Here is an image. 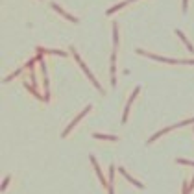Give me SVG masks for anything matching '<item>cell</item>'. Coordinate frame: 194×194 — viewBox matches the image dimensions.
<instances>
[{"label":"cell","instance_id":"obj_1","mask_svg":"<svg viewBox=\"0 0 194 194\" xmlns=\"http://www.w3.org/2000/svg\"><path fill=\"white\" fill-rule=\"evenodd\" d=\"M72 54H74V57L78 59V63H80V67L83 68V72H85V74H87V76L91 78V81H92V83L96 85V89H98V91H102V87H100V83H98V81H96V80H94V76H92V74H91V72H89V68H87V67H85V63H83V61L80 59V56L76 54V50H74V48H72Z\"/></svg>","mask_w":194,"mask_h":194},{"label":"cell","instance_id":"obj_2","mask_svg":"<svg viewBox=\"0 0 194 194\" xmlns=\"http://www.w3.org/2000/svg\"><path fill=\"white\" fill-rule=\"evenodd\" d=\"M89 109H91V107H85V109H83V113H81V115H78V116H76V120H74V122H72V124H70V126H68V128H67V130H65V131H63V137H67V133H68V131H70V130H72V128H74V126H76V124H78V122H80V120H81V116H83V115H85V113H89Z\"/></svg>","mask_w":194,"mask_h":194},{"label":"cell","instance_id":"obj_3","mask_svg":"<svg viewBox=\"0 0 194 194\" xmlns=\"http://www.w3.org/2000/svg\"><path fill=\"white\" fill-rule=\"evenodd\" d=\"M140 89L137 87L135 91H133V94H131V98H130V102H128V106H126V109H124V116H122V122H126V118H128V113H130V106H131V102L135 100V96H137V92H139Z\"/></svg>","mask_w":194,"mask_h":194},{"label":"cell","instance_id":"obj_4","mask_svg":"<svg viewBox=\"0 0 194 194\" xmlns=\"http://www.w3.org/2000/svg\"><path fill=\"white\" fill-rule=\"evenodd\" d=\"M52 8H54V9H56V11H57V13H61V15H63V17H67V19H68V20H72V22H76V17H70V15H68V13H65V11H63V9H61V8H59V6H57V4H52Z\"/></svg>","mask_w":194,"mask_h":194},{"label":"cell","instance_id":"obj_5","mask_svg":"<svg viewBox=\"0 0 194 194\" xmlns=\"http://www.w3.org/2000/svg\"><path fill=\"white\" fill-rule=\"evenodd\" d=\"M120 172H122V174H124V178H126L128 181H131V183H133L135 187H139V189H142V183H139V181H135V179H133V178H131L130 174H126V170H124V168H120Z\"/></svg>","mask_w":194,"mask_h":194},{"label":"cell","instance_id":"obj_6","mask_svg":"<svg viewBox=\"0 0 194 194\" xmlns=\"http://www.w3.org/2000/svg\"><path fill=\"white\" fill-rule=\"evenodd\" d=\"M92 137H94V139H107V140H116V137H115V135H102V133H94Z\"/></svg>","mask_w":194,"mask_h":194},{"label":"cell","instance_id":"obj_7","mask_svg":"<svg viewBox=\"0 0 194 194\" xmlns=\"http://www.w3.org/2000/svg\"><path fill=\"white\" fill-rule=\"evenodd\" d=\"M111 83L115 85V54H111Z\"/></svg>","mask_w":194,"mask_h":194},{"label":"cell","instance_id":"obj_8","mask_svg":"<svg viewBox=\"0 0 194 194\" xmlns=\"http://www.w3.org/2000/svg\"><path fill=\"white\" fill-rule=\"evenodd\" d=\"M178 35H179V37L183 39V43L187 44V48H189V50H190V52H194V46H192V44H190V43H189V41L185 39V35H183V32H179V30H178Z\"/></svg>","mask_w":194,"mask_h":194},{"label":"cell","instance_id":"obj_9","mask_svg":"<svg viewBox=\"0 0 194 194\" xmlns=\"http://www.w3.org/2000/svg\"><path fill=\"white\" fill-rule=\"evenodd\" d=\"M178 163H181V165H194V161H187V159H178Z\"/></svg>","mask_w":194,"mask_h":194}]
</instances>
